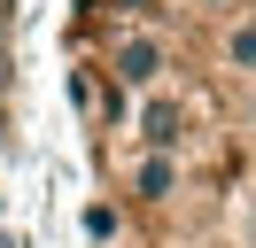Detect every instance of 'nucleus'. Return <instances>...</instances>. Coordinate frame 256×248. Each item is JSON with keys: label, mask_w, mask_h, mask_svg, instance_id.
<instances>
[{"label": "nucleus", "mask_w": 256, "mask_h": 248, "mask_svg": "<svg viewBox=\"0 0 256 248\" xmlns=\"http://www.w3.org/2000/svg\"><path fill=\"white\" fill-rule=\"evenodd\" d=\"M124 132H132V148H140V155H178V148H186V132H194V101H186V93H171V86H156V93L132 101Z\"/></svg>", "instance_id": "2"}, {"label": "nucleus", "mask_w": 256, "mask_h": 248, "mask_svg": "<svg viewBox=\"0 0 256 248\" xmlns=\"http://www.w3.org/2000/svg\"><path fill=\"white\" fill-rule=\"evenodd\" d=\"M218 70L256 78V16H233V24H218Z\"/></svg>", "instance_id": "4"}, {"label": "nucleus", "mask_w": 256, "mask_h": 248, "mask_svg": "<svg viewBox=\"0 0 256 248\" xmlns=\"http://www.w3.org/2000/svg\"><path fill=\"white\" fill-rule=\"evenodd\" d=\"M171 70H178V46L163 39L156 24H124V31H109L101 39V78H109L116 93H156V86H171Z\"/></svg>", "instance_id": "1"}, {"label": "nucleus", "mask_w": 256, "mask_h": 248, "mask_svg": "<svg viewBox=\"0 0 256 248\" xmlns=\"http://www.w3.org/2000/svg\"><path fill=\"white\" fill-rule=\"evenodd\" d=\"M240 124H248V132H256V93H248V108H240Z\"/></svg>", "instance_id": "7"}, {"label": "nucleus", "mask_w": 256, "mask_h": 248, "mask_svg": "<svg viewBox=\"0 0 256 248\" xmlns=\"http://www.w3.org/2000/svg\"><path fill=\"white\" fill-rule=\"evenodd\" d=\"M194 8H202L210 24H233V16H248V0H194Z\"/></svg>", "instance_id": "6"}, {"label": "nucleus", "mask_w": 256, "mask_h": 248, "mask_svg": "<svg viewBox=\"0 0 256 248\" xmlns=\"http://www.w3.org/2000/svg\"><path fill=\"white\" fill-rule=\"evenodd\" d=\"M116 194H124V210H171L186 194V155H132Z\"/></svg>", "instance_id": "3"}, {"label": "nucleus", "mask_w": 256, "mask_h": 248, "mask_svg": "<svg viewBox=\"0 0 256 248\" xmlns=\"http://www.w3.org/2000/svg\"><path fill=\"white\" fill-rule=\"evenodd\" d=\"M116 225H124L116 202H86V240H116Z\"/></svg>", "instance_id": "5"}]
</instances>
